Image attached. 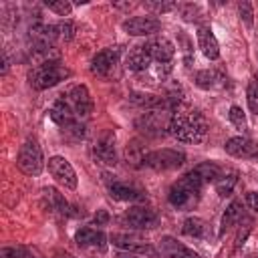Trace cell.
I'll use <instances>...</instances> for the list:
<instances>
[{
    "mask_svg": "<svg viewBox=\"0 0 258 258\" xmlns=\"http://www.w3.org/2000/svg\"><path fill=\"white\" fill-rule=\"evenodd\" d=\"M119 222L133 230H151L159 224V214L149 206H133L119 218Z\"/></svg>",
    "mask_w": 258,
    "mask_h": 258,
    "instance_id": "8",
    "label": "cell"
},
{
    "mask_svg": "<svg viewBox=\"0 0 258 258\" xmlns=\"http://www.w3.org/2000/svg\"><path fill=\"white\" fill-rule=\"evenodd\" d=\"M238 12H240V18H242L248 26H252V22H254V10H252V4H250V2H238Z\"/></svg>",
    "mask_w": 258,
    "mask_h": 258,
    "instance_id": "34",
    "label": "cell"
},
{
    "mask_svg": "<svg viewBox=\"0 0 258 258\" xmlns=\"http://www.w3.org/2000/svg\"><path fill=\"white\" fill-rule=\"evenodd\" d=\"M119 52H121L119 46H107V48L99 50V52L93 56V60H91V71H93L95 75H99V77H107V75L113 71V67L117 64Z\"/></svg>",
    "mask_w": 258,
    "mask_h": 258,
    "instance_id": "16",
    "label": "cell"
},
{
    "mask_svg": "<svg viewBox=\"0 0 258 258\" xmlns=\"http://www.w3.org/2000/svg\"><path fill=\"white\" fill-rule=\"evenodd\" d=\"M228 117H230V121L234 123V127H238V129H242V131L248 127V123H246V115H244V111H242L238 105H232V107H230Z\"/></svg>",
    "mask_w": 258,
    "mask_h": 258,
    "instance_id": "31",
    "label": "cell"
},
{
    "mask_svg": "<svg viewBox=\"0 0 258 258\" xmlns=\"http://www.w3.org/2000/svg\"><path fill=\"white\" fill-rule=\"evenodd\" d=\"M224 149H226L228 155L238 157V159H254V157H258V143L248 139V137H242V135L228 139Z\"/></svg>",
    "mask_w": 258,
    "mask_h": 258,
    "instance_id": "17",
    "label": "cell"
},
{
    "mask_svg": "<svg viewBox=\"0 0 258 258\" xmlns=\"http://www.w3.org/2000/svg\"><path fill=\"white\" fill-rule=\"evenodd\" d=\"M242 222H244V224H242V228H240V232H238V236H236V244H234V248H236V250H240V246L244 244L246 236H248V234H250V230H252V220H250V218H244Z\"/></svg>",
    "mask_w": 258,
    "mask_h": 258,
    "instance_id": "36",
    "label": "cell"
},
{
    "mask_svg": "<svg viewBox=\"0 0 258 258\" xmlns=\"http://www.w3.org/2000/svg\"><path fill=\"white\" fill-rule=\"evenodd\" d=\"M48 173L60 185H64V187H69V189H75L77 187V173H75V169H73V165H71L69 159H64L60 155L50 157L48 159Z\"/></svg>",
    "mask_w": 258,
    "mask_h": 258,
    "instance_id": "11",
    "label": "cell"
},
{
    "mask_svg": "<svg viewBox=\"0 0 258 258\" xmlns=\"http://www.w3.org/2000/svg\"><path fill=\"white\" fill-rule=\"evenodd\" d=\"M143 46L147 48L153 62H159V64H171V60L175 56V46L165 36H153L147 42H143Z\"/></svg>",
    "mask_w": 258,
    "mask_h": 258,
    "instance_id": "12",
    "label": "cell"
},
{
    "mask_svg": "<svg viewBox=\"0 0 258 258\" xmlns=\"http://www.w3.org/2000/svg\"><path fill=\"white\" fill-rule=\"evenodd\" d=\"M105 181H107V189L113 200H119V202H143L145 200V189L135 183H127L121 179H109V175H105Z\"/></svg>",
    "mask_w": 258,
    "mask_h": 258,
    "instance_id": "10",
    "label": "cell"
},
{
    "mask_svg": "<svg viewBox=\"0 0 258 258\" xmlns=\"http://www.w3.org/2000/svg\"><path fill=\"white\" fill-rule=\"evenodd\" d=\"M143 6H145L147 10H153V12L161 14V12H169V10H173L177 4H175V2H143Z\"/></svg>",
    "mask_w": 258,
    "mask_h": 258,
    "instance_id": "35",
    "label": "cell"
},
{
    "mask_svg": "<svg viewBox=\"0 0 258 258\" xmlns=\"http://www.w3.org/2000/svg\"><path fill=\"white\" fill-rule=\"evenodd\" d=\"M115 258H139L137 254H133V252H119Z\"/></svg>",
    "mask_w": 258,
    "mask_h": 258,
    "instance_id": "40",
    "label": "cell"
},
{
    "mask_svg": "<svg viewBox=\"0 0 258 258\" xmlns=\"http://www.w3.org/2000/svg\"><path fill=\"white\" fill-rule=\"evenodd\" d=\"M145 155H147V153H145V149H143V145H141L139 139H133V141L127 143V147H125V157H127V161H129L131 165L141 167Z\"/></svg>",
    "mask_w": 258,
    "mask_h": 258,
    "instance_id": "27",
    "label": "cell"
},
{
    "mask_svg": "<svg viewBox=\"0 0 258 258\" xmlns=\"http://www.w3.org/2000/svg\"><path fill=\"white\" fill-rule=\"evenodd\" d=\"M181 232H183L185 236H189V238L204 240V238L210 236V226H208L206 220L196 218V216H189V218L183 220V224H181Z\"/></svg>",
    "mask_w": 258,
    "mask_h": 258,
    "instance_id": "24",
    "label": "cell"
},
{
    "mask_svg": "<svg viewBox=\"0 0 258 258\" xmlns=\"http://www.w3.org/2000/svg\"><path fill=\"white\" fill-rule=\"evenodd\" d=\"M16 165L26 175H38L42 171L44 159H42V149L36 139H26L20 145V151L16 155Z\"/></svg>",
    "mask_w": 258,
    "mask_h": 258,
    "instance_id": "5",
    "label": "cell"
},
{
    "mask_svg": "<svg viewBox=\"0 0 258 258\" xmlns=\"http://www.w3.org/2000/svg\"><path fill=\"white\" fill-rule=\"evenodd\" d=\"M179 8H181V16H183V20H187V22L200 20V16H202L200 6H196V4H183V6H179Z\"/></svg>",
    "mask_w": 258,
    "mask_h": 258,
    "instance_id": "33",
    "label": "cell"
},
{
    "mask_svg": "<svg viewBox=\"0 0 258 258\" xmlns=\"http://www.w3.org/2000/svg\"><path fill=\"white\" fill-rule=\"evenodd\" d=\"M159 252L165 258H202L198 252H194L191 248H187L185 244L177 242L171 236H163L159 240Z\"/></svg>",
    "mask_w": 258,
    "mask_h": 258,
    "instance_id": "18",
    "label": "cell"
},
{
    "mask_svg": "<svg viewBox=\"0 0 258 258\" xmlns=\"http://www.w3.org/2000/svg\"><path fill=\"white\" fill-rule=\"evenodd\" d=\"M246 216H244V208H242V202L240 200H234L228 208H226V212H224V216H222V224H220V236H224L232 226H236L238 222H242Z\"/></svg>",
    "mask_w": 258,
    "mask_h": 258,
    "instance_id": "23",
    "label": "cell"
},
{
    "mask_svg": "<svg viewBox=\"0 0 258 258\" xmlns=\"http://www.w3.org/2000/svg\"><path fill=\"white\" fill-rule=\"evenodd\" d=\"M204 181L198 177V173L191 169L187 171L183 177H179L177 181L171 183L169 191H167V200L173 208L177 210H191L194 206H198L200 198H202V189H204Z\"/></svg>",
    "mask_w": 258,
    "mask_h": 258,
    "instance_id": "2",
    "label": "cell"
},
{
    "mask_svg": "<svg viewBox=\"0 0 258 258\" xmlns=\"http://www.w3.org/2000/svg\"><path fill=\"white\" fill-rule=\"evenodd\" d=\"M48 115H50V119L62 129V131H67V133H71L73 137H77V139H81L83 135H85V127H83V123H81V119L73 113V109H71V105L60 97V99H56L54 101V105L50 107V111H48Z\"/></svg>",
    "mask_w": 258,
    "mask_h": 258,
    "instance_id": "4",
    "label": "cell"
},
{
    "mask_svg": "<svg viewBox=\"0 0 258 258\" xmlns=\"http://www.w3.org/2000/svg\"><path fill=\"white\" fill-rule=\"evenodd\" d=\"M56 258H75V256H71V254H67V252H64V254H62V252H58V254H56Z\"/></svg>",
    "mask_w": 258,
    "mask_h": 258,
    "instance_id": "41",
    "label": "cell"
},
{
    "mask_svg": "<svg viewBox=\"0 0 258 258\" xmlns=\"http://www.w3.org/2000/svg\"><path fill=\"white\" fill-rule=\"evenodd\" d=\"M185 161V153L177 151V149H157V151H149L141 163V167H151L157 171H169V169H177L181 167Z\"/></svg>",
    "mask_w": 258,
    "mask_h": 258,
    "instance_id": "7",
    "label": "cell"
},
{
    "mask_svg": "<svg viewBox=\"0 0 258 258\" xmlns=\"http://www.w3.org/2000/svg\"><path fill=\"white\" fill-rule=\"evenodd\" d=\"M44 6L48 8V10H52L54 14H58V16H69L71 14V10H73V6L69 4V2H64V0H58V2H44Z\"/></svg>",
    "mask_w": 258,
    "mask_h": 258,
    "instance_id": "32",
    "label": "cell"
},
{
    "mask_svg": "<svg viewBox=\"0 0 258 258\" xmlns=\"http://www.w3.org/2000/svg\"><path fill=\"white\" fill-rule=\"evenodd\" d=\"M56 26H58V36H60V38H64V40H71V38H73V32H75L73 22L64 20V22H60V24H56Z\"/></svg>",
    "mask_w": 258,
    "mask_h": 258,
    "instance_id": "37",
    "label": "cell"
},
{
    "mask_svg": "<svg viewBox=\"0 0 258 258\" xmlns=\"http://www.w3.org/2000/svg\"><path fill=\"white\" fill-rule=\"evenodd\" d=\"M224 169L226 167H222V165H218L214 161H204V163H200V165L194 167V171L198 173V177L204 183H216V179L224 173Z\"/></svg>",
    "mask_w": 258,
    "mask_h": 258,
    "instance_id": "25",
    "label": "cell"
},
{
    "mask_svg": "<svg viewBox=\"0 0 258 258\" xmlns=\"http://www.w3.org/2000/svg\"><path fill=\"white\" fill-rule=\"evenodd\" d=\"M246 101H248V107L254 115H258V75L250 79L248 83V89H246Z\"/></svg>",
    "mask_w": 258,
    "mask_h": 258,
    "instance_id": "29",
    "label": "cell"
},
{
    "mask_svg": "<svg viewBox=\"0 0 258 258\" xmlns=\"http://www.w3.org/2000/svg\"><path fill=\"white\" fill-rule=\"evenodd\" d=\"M0 258H40L36 250L26 246H6L0 250Z\"/></svg>",
    "mask_w": 258,
    "mask_h": 258,
    "instance_id": "28",
    "label": "cell"
},
{
    "mask_svg": "<svg viewBox=\"0 0 258 258\" xmlns=\"http://www.w3.org/2000/svg\"><path fill=\"white\" fill-rule=\"evenodd\" d=\"M75 242L81 246V248H97V250H105L107 246V236L101 232V230H95V228H81L75 232Z\"/></svg>",
    "mask_w": 258,
    "mask_h": 258,
    "instance_id": "19",
    "label": "cell"
},
{
    "mask_svg": "<svg viewBox=\"0 0 258 258\" xmlns=\"http://www.w3.org/2000/svg\"><path fill=\"white\" fill-rule=\"evenodd\" d=\"M93 155H95V159H99V161L105 163V165H115V163H117L115 133H113L111 129H105V131L97 137V141H95V145H93Z\"/></svg>",
    "mask_w": 258,
    "mask_h": 258,
    "instance_id": "14",
    "label": "cell"
},
{
    "mask_svg": "<svg viewBox=\"0 0 258 258\" xmlns=\"http://www.w3.org/2000/svg\"><path fill=\"white\" fill-rule=\"evenodd\" d=\"M196 85L200 89H212L216 85V73H212V71H200V73H196Z\"/></svg>",
    "mask_w": 258,
    "mask_h": 258,
    "instance_id": "30",
    "label": "cell"
},
{
    "mask_svg": "<svg viewBox=\"0 0 258 258\" xmlns=\"http://www.w3.org/2000/svg\"><path fill=\"white\" fill-rule=\"evenodd\" d=\"M177 141L183 143H200L204 141L208 133V121L206 117L187 105H177L169 119V131Z\"/></svg>",
    "mask_w": 258,
    "mask_h": 258,
    "instance_id": "1",
    "label": "cell"
},
{
    "mask_svg": "<svg viewBox=\"0 0 258 258\" xmlns=\"http://www.w3.org/2000/svg\"><path fill=\"white\" fill-rule=\"evenodd\" d=\"M69 77H71V71L58 58H46L28 71V85L34 91H44V89L58 85L60 81Z\"/></svg>",
    "mask_w": 258,
    "mask_h": 258,
    "instance_id": "3",
    "label": "cell"
},
{
    "mask_svg": "<svg viewBox=\"0 0 258 258\" xmlns=\"http://www.w3.org/2000/svg\"><path fill=\"white\" fill-rule=\"evenodd\" d=\"M196 36H198V44H200L204 56H208L210 60L220 56V44H218V40H216V36H214L210 26H200Z\"/></svg>",
    "mask_w": 258,
    "mask_h": 258,
    "instance_id": "20",
    "label": "cell"
},
{
    "mask_svg": "<svg viewBox=\"0 0 258 258\" xmlns=\"http://www.w3.org/2000/svg\"><path fill=\"white\" fill-rule=\"evenodd\" d=\"M246 204L250 206V210L258 212V191H248L246 194Z\"/></svg>",
    "mask_w": 258,
    "mask_h": 258,
    "instance_id": "38",
    "label": "cell"
},
{
    "mask_svg": "<svg viewBox=\"0 0 258 258\" xmlns=\"http://www.w3.org/2000/svg\"><path fill=\"white\" fill-rule=\"evenodd\" d=\"M93 222H95L97 226H101V224H107V222H109V214H107L105 210H99V212L95 214V218H93Z\"/></svg>",
    "mask_w": 258,
    "mask_h": 258,
    "instance_id": "39",
    "label": "cell"
},
{
    "mask_svg": "<svg viewBox=\"0 0 258 258\" xmlns=\"http://www.w3.org/2000/svg\"><path fill=\"white\" fill-rule=\"evenodd\" d=\"M121 26L131 36H151L161 30V22L155 16H133L123 20Z\"/></svg>",
    "mask_w": 258,
    "mask_h": 258,
    "instance_id": "13",
    "label": "cell"
},
{
    "mask_svg": "<svg viewBox=\"0 0 258 258\" xmlns=\"http://www.w3.org/2000/svg\"><path fill=\"white\" fill-rule=\"evenodd\" d=\"M151 62H153V58L149 56V52H147V48H145L143 44L133 46V48L129 50V54H127V69L133 71V73H143V71H147V69L151 67Z\"/></svg>",
    "mask_w": 258,
    "mask_h": 258,
    "instance_id": "21",
    "label": "cell"
},
{
    "mask_svg": "<svg viewBox=\"0 0 258 258\" xmlns=\"http://www.w3.org/2000/svg\"><path fill=\"white\" fill-rule=\"evenodd\" d=\"M42 198H44V206L58 216H69V202L62 198V194H58V189L54 187H44L42 189Z\"/></svg>",
    "mask_w": 258,
    "mask_h": 258,
    "instance_id": "22",
    "label": "cell"
},
{
    "mask_svg": "<svg viewBox=\"0 0 258 258\" xmlns=\"http://www.w3.org/2000/svg\"><path fill=\"white\" fill-rule=\"evenodd\" d=\"M171 113L173 111H167V109H149L147 113L135 119V127L145 135H153V137L163 135L165 131H169Z\"/></svg>",
    "mask_w": 258,
    "mask_h": 258,
    "instance_id": "6",
    "label": "cell"
},
{
    "mask_svg": "<svg viewBox=\"0 0 258 258\" xmlns=\"http://www.w3.org/2000/svg\"><path fill=\"white\" fill-rule=\"evenodd\" d=\"M236 181H238V171L236 169H224V173L216 179V191H218V196L220 198H226V196H230L232 194V189H234V185H236Z\"/></svg>",
    "mask_w": 258,
    "mask_h": 258,
    "instance_id": "26",
    "label": "cell"
},
{
    "mask_svg": "<svg viewBox=\"0 0 258 258\" xmlns=\"http://www.w3.org/2000/svg\"><path fill=\"white\" fill-rule=\"evenodd\" d=\"M73 109V113L83 121V119H89L91 113H93V99H91V93L85 85H75L71 87L64 95H60Z\"/></svg>",
    "mask_w": 258,
    "mask_h": 258,
    "instance_id": "9",
    "label": "cell"
},
{
    "mask_svg": "<svg viewBox=\"0 0 258 258\" xmlns=\"http://www.w3.org/2000/svg\"><path fill=\"white\" fill-rule=\"evenodd\" d=\"M111 244L125 250V252H139V254H149V256H155L157 252L153 250V246H149L147 240H141L139 236H133V234H113L111 236Z\"/></svg>",
    "mask_w": 258,
    "mask_h": 258,
    "instance_id": "15",
    "label": "cell"
}]
</instances>
